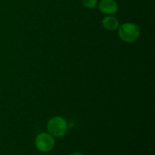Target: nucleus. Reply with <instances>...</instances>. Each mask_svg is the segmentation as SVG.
<instances>
[{"instance_id": "1", "label": "nucleus", "mask_w": 155, "mask_h": 155, "mask_svg": "<svg viewBox=\"0 0 155 155\" xmlns=\"http://www.w3.org/2000/svg\"><path fill=\"white\" fill-rule=\"evenodd\" d=\"M141 30L136 24L124 23L117 28V35L120 39L127 43H133L139 39Z\"/></svg>"}, {"instance_id": "2", "label": "nucleus", "mask_w": 155, "mask_h": 155, "mask_svg": "<svg viewBox=\"0 0 155 155\" xmlns=\"http://www.w3.org/2000/svg\"><path fill=\"white\" fill-rule=\"evenodd\" d=\"M68 129V125L66 120L61 116L52 117L47 123V130L53 137H62L67 133Z\"/></svg>"}, {"instance_id": "3", "label": "nucleus", "mask_w": 155, "mask_h": 155, "mask_svg": "<svg viewBox=\"0 0 155 155\" xmlns=\"http://www.w3.org/2000/svg\"><path fill=\"white\" fill-rule=\"evenodd\" d=\"M54 145L55 141L54 137L48 133H39L35 139L36 148L41 152H49L54 148Z\"/></svg>"}, {"instance_id": "4", "label": "nucleus", "mask_w": 155, "mask_h": 155, "mask_svg": "<svg viewBox=\"0 0 155 155\" xmlns=\"http://www.w3.org/2000/svg\"><path fill=\"white\" fill-rule=\"evenodd\" d=\"M98 10L105 15H114L118 11V4L115 0H101Z\"/></svg>"}, {"instance_id": "5", "label": "nucleus", "mask_w": 155, "mask_h": 155, "mask_svg": "<svg viewBox=\"0 0 155 155\" xmlns=\"http://www.w3.org/2000/svg\"><path fill=\"white\" fill-rule=\"evenodd\" d=\"M101 24L104 29L110 31L117 30L120 26L119 20L114 15H106L104 18H103Z\"/></svg>"}, {"instance_id": "6", "label": "nucleus", "mask_w": 155, "mask_h": 155, "mask_svg": "<svg viewBox=\"0 0 155 155\" xmlns=\"http://www.w3.org/2000/svg\"><path fill=\"white\" fill-rule=\"evenodd\" d=\"M83 6L88 9H94L98 5V0H82Z\"/></svg>"}, {"instance_id": "7", "label": "nucleus", "mask_w": 155, "mask_h": 155, "mask_svg": "<svg viewBox=\"0 0 155 155\" xmlns=\"http://www.w3.org/2000/svg\"><path fill=\"white\" fill-rule=\"evenodd\" d=\"M70 155H83V154H82V153L78 152V151H76V152H73V153H71V154H70Z\"/></svg>"}]
</instances>
